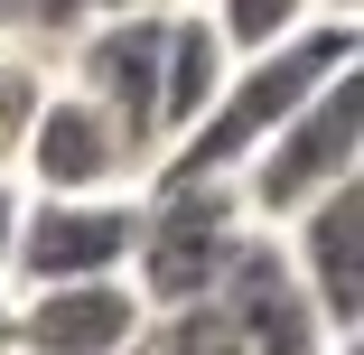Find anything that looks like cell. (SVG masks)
Here are the masks:
<instances>
[{
  "instance_id": "cell-16",
  "label": "cell",
  "mask_w": 364,
  "mask_h": 355,
  "mask_svg": "<svg viewBox=\"0 0 364 355\" xmlns=\"http://www.w3.org/2000/svg\"><path fill=\"white\" fill-rule=\"evenodd\" d=\"M150 10H205V0H150Z\"/></svg>"
},
{
  "instance_id": "cell-9",
  "label": "cell",
  "mask_w": 364,
  "mask_h": 355,
  "mask_svg": "<svg viewBox=\"0 0 364 355\" xmlns=\"http://www.w3.org/2000/svg\"><path fill=\"white\" fill-rule=\"evenodd\" d=\"M205 309L234 327V346H243V355H327V346H346V337H327V327H318V309L299 300V280H289V262H280V243H271V234H252V243L234 253L225 290H215Z\"/></svg>"
},
{
  "instance_id": "cell-14",
  "label": "cell",
  "mask_w": 364,
  "mask_h": 355,
  "mask_svg": "<svg viewBox=\"0 0 364 355\" xmlns=\"http://www.w3.org/2000/svg\"><path fill=\"white\" fill-rule=\"evenodd\" d=\"M10 225H19V187H0V290H10Z\"/></svg>"
},
{
  "instance_id": "cell-10",
  "label": "cell",
  "mask_w": 364,
  "mask_h": 355,
  "mask_svg": "<svg viewBox=\"0 0 364 355\" xmlns=\"http://www.w3.org/2000/svg\"><path fill=\"white\" fill-rule=\"evenodd\" d=\"M225 85H234V56L215 47L205 10H159V159L225 103Z\"/></svg>"
},
{
  "instance_id": "cell-11",
  "label": "cell",
  "mask_w": 364,
  "mask_h": 355,
  "mask_svg": "<svg viewBox=\"0 0 364 355\" xmlns=\"http://www.w3.org/2000/svg\"><path fill=\"white\" fill-rule=\"evenodd\" d=\"M205 28L234 65H262V56L299 47L318 28V0H205Z\"/></svg>"
},
{
  "instance_id": "cell-8",
  "label": "cell",
  "mask_w": 364,
  "mask_h": 355,
  "mask_svg": "<svg viewBox=\"0 0 364 355\" xmlns=\"http://www.w3.org/2000/svg\"><path fill=\"white\" fill-rule=\"evenodd\" d=\"M140 346H150V309L131 280L10 300V355H140Z\"/></svg>"
},
{
  "instance_id": "cell-4",
  "label": "cell",
  "mask_w": 364,
  "mask_h": 355,
  "mask_svg": "<svg viewBox=\"0 0 364 355\" xmlns=\"http://www.w3.org/2000/svg\"><path fill=\"white\" fill-rule=\"evenodd\" d=\"M131 234H140V196H19V225H10V300L122 280L131 271Z\"/></svg>"
},
{
  "instance_id": "cell-6",
  "label": "cell",
  "mask_w": 364,
  "mask_h": 355,
  "mask_svg": "<svg viewBox=\"0 0 364 355\" xmlns=\"http://www.w3.org/2000/svg\"><path fill=\"white\" fill-rule=\"evenodd\" d=\"M271 243H280L289 280H299V300L318 309V327L327 337H355L364 327V178H346L318 206H299Z\"/></svg>"
},
{
  "instance_id": "cell-12",
  "label": "cell",
  "mask_w": 364,
  "mask_h": 355,
  "mask_svg": "<svg viewBox=\"0 0 364 355\" xmlns=\"http://www.w3.org/2000/svg\"><path fill=\"white\" fill-rule=\"evenodd\" d=\"M47 94H56V56L0 38V187H19V159H28V131H38Z\"/></svg>"
},
{
  "instance_id": "cell-13",
  "label": "cell",
  "mask_w": 364,
  "mask_h": 355,
  "mask_svg": "<svg viewBox=\"0 0 364 355\" xmlns=\"http://www.w3.org/2000/svg\"><path fill=\"white\" fill-rule=\"evenodd\" d=\"M150 355H243V346L215 309H178V318H150Z\"/></svg>"
},
{
  "instance_id": "cell-5",
  "label": "cell",
  "mask_w": 364,
  "mask_h": 355,
  "mask_svg": "<svg viewBox=\"0 0 364 355\" xmlns=\"http://www.w3.org/2000/svg\"><path fill=\"white\" fill-rule=\"evenodd\" d=\"M56 85L122 131V150L140 159V178L159 169V10L85 19L75 38L56 47Z\"/></svg>"
},
{
  "instance_id": "cell-1",
  "label": "cell",
  "mask_w": 364,
  "mask_h": 355,
  "mask_svg": "<svg viewBox=\"0 0 364 355\" xmlns=\"http://www.w3.org/2000/svg\"><path fill=\"white\" fill-rule=\"evenodd\" d=\"M355 47H364V28L355 19H318L299 47H280V56H262V65H234V85H225V103H215L178 150L150 169V178H196V187H234L243 178V159L262 150V140L299 112L309 94H327L336 75H355Z\"/></svg>"
},
{
  "instance_id": "cell-3",
  "label": "cell",
  "mask_w": 364,
  "mask_h": 355,
  "mask_svg": "<svg viewBox=\"0 0 364 355\" xmlns=\"http://www.w3.org/2000/svg\"><path fill=\"white\" fill-rule=\"evenodd\" d=\"M364 178V75H336L327 94H309L234 178V206L252 234H280L299 206H318L327 187Z\"/></svg>"
},
{
  "instance_id": "cell-17",
  "label": "cell",
  "mask_w": 364,
  "mask_h": 355,
  "mask_svg": "<svg viewBox=\"0 0 364 355\" xmlns=\"http://www.w3.org/2000/svg\"><path fill=\"white\" fill-rule=\"evenodd\" d=\"M327 355H364V337H346V346H327Z\"/></svg>"
},
{
  "instance_id": "cell-15",
  "label": "cell",
  "mask_w": 364,
  "mask_h": 355,
  "mask_svg": "<svg viewBox=\"0 0 364 355\" xmlns=\"http://www.w3.org/2000/svg\"><path fill=\"white\" fill-rule=\"evenodd\" d=\"M318 19H355V0H318Z\"/></svg>"
},
{
  "instance_id": "cell-7",
  "label": "cell",
  "mask_w": 364,
  "mask_h": 355,
  "mask_svg": "<svg viewBox=\"0 0 364 355\" xmlns=\"http://www.w3.org/2000/svg\"><path fill=\"white\" fill-rule=\"evenodd\" d=\"M19 196H140V159L122 150V131L75 103V94H47L38 131H28V159H19Z\"/></svg>"
},
{
  "instance_id": "cell-2",
  "label": "cell",
  "mask_w": 364,
  "mask_h": 355,
  "mask_svg": "<svg viewBox=\"0 0 364 355\" xmlns=\"http://www.w3.org/2000/svg\"><path fill=\"white\" fill-rule=\"evenodd\" d=\"M252 243L234 187H196V178H140V234H131V290L150 318H178V309H205L225 290L234 253Z\"/></svg>"
}]
</instances>
